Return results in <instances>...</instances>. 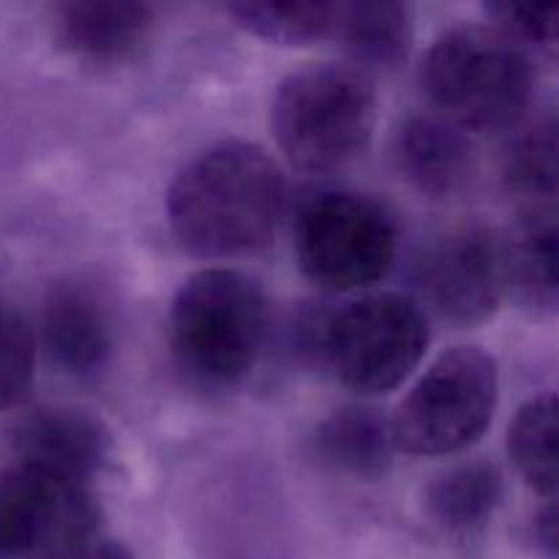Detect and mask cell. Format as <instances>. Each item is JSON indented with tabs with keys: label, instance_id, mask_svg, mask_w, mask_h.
Segmentation results:
<instances>
[{
	"label": "cell",
	"instance_id": "e0dca14e",
	"mask_svg": "<svg viewBox=\"0 0 559 559\" xmlns=\"http://www.w3.org/2000/svg\"><path fill=\"white\" fill-rule=\"evenodd\" d=\"M502 497L500 473L489 464H464L426 489V513L440 527L464 533L480 527Z\"/></svg>",
	"mask_w": 559,
	"mask_h": 559
},
{
	"label": "cell",
	"instance_id": "6da1fadb",
	"mask_svg": "<svg viewBox=\"0 0 559 559\" xmlns=\"http://www.w3.org/2000/svg\"><path fill=\"white\" fill-rule=\"evenodd\" d=\"M287 180L262 147L224 142L186 164L167 191V222L189 254H249L276 233Z\"/></svg>",
	"mask_w": 559,
	"mask_h": 559
},
{
	"label": "cell",
	"instance_id": "7c38bea8",
	"mask_svg": "<svg viewBox=\"0 0 559 559\" xmlns=\"http://www.w3.org/2000/svg\"><path fill=\"white\" fill-rule=\"evenodd\" d=\"M44 342L60 369L91 377L112 355V322L96 295L76 284H55L44 306Z\"/></svg>",
	"mask_w": 559,
	"mask_h": 559
},
{
	"label": "cell",
	"instance_id": "5bb4252c",
	"mask_svg": "<svg viewBox=\"0 0 559 559\" xmlns=\"http://www.w3.org/2000/svg\"><path fill=\"white\" fill-rule=\"evenodd\" d=\"M314 453L325 467L336 473L364 480L380 478L391 467V429L371 409H338L317 429Z\"/></svg>",
	"mask_w": 559,
	"mask_h": 559
},
{
	"label": "cell",
	"instance_id": "44dd1931",
	"mask_svg": "<svg viewBox=\"0 0 559 559\" xmlns=\"http://www.w3.org/2000/svg\"><path fill=\"white\" fill-rule=\"evenodd\" d=\"M33 336L27 322L0 300V409L25 393L33 377Z\"/></svg>",
	"mask_w": 559,
	"mask_h": 559
},
{
	"label": "cell",
	"instance_id": "ac0fdd59",
	"mask_svg": "<svg viewBox=\"0 0 559 559\" xmlns=\"http://www.w3.org/2000/svg\"><path fill=\"white\" fill-rule=\"evenodd\" d=\"M235 25L265 41L300 47V44L331 38L336 3L320 0H249L227 5Z\"/></svg>",
	"mask_w": 559,
	"mask_h": 559
},
{
	"label": "cell",
	"instance_id": "277c9868",
	"mask_svg": "<svg viewBox=\"0 0 559 559\" xmlns=\"http://www.w3.org/2000/svg\"><path fill=\"white\" fill-rule=\"evenodd\" d=\"M377 126V93L360 69L306 66L278 85L271 129L289 164L328 173L353 162Z\"/></svg>",
	"mask_w": 559,
	"mask_h": 559
},
{
	"label": "cell",
	"instance_id": "30bf717a",
	"mask_svg": "<svg viewBox=\"0 0 559 559\" xmlns=\"http://www.w3.org/2000/svg\"><path fill=\"white\" fill-rule=\"evenodd\" d=\"M20 462L52 469L76 480H91L109 456V435L93 415L69 407H41L11 429Z\"/></svg>",
	"mask_w": 559,
	"mask_h": 559
},
{
	"label": "cell",
	"instance_id": "8992f818",
	"mask_svg": "<svg viewBox=\"0 0 559 559\" xmlns=\"http://www.w3.org/2000/svg\"><path fill=\"white\" fill-rule=\"evenodd\" d=\"M320 344L342 385L374 396L402 385L420 364L429 347V325L424 311L404 295H366L325 322Z\"/></svg>",
	"mask_w": 559,
	"mask_h": 559
},
{
	"label": "cell",
	"instance_id": "9a60e30c",
	"mask_svg": "<svg viewBox=\"0 0 559 559\" xmlns=\"http://www.w3.org/2000/svg\"><path fill=\"white\" fill-rule=\"evenodd\" d=\"M502 289L535 314L557 306V227L549 216L524 224L502 243Z\"/></svg>",
	"mask_w": 559,
	"mask_h": 559
},
{
	"label": "cell",
	"instance_id": "52a82bcc",
	"mask_svg": "<svg viewBox=\"0 0 559 559\" xmlns=\"http://www.w3.org/2000/svg\"><path fill=\"white\" fill-rule=\"evenodd\" d=\"M295 254L306 278L331 293L380 282L396 257V224L377 200L325 191L304 207Z\"/></svg>",
	"mask_w": 559,
	"mask_h": 559
},
{
	"label": "cell",
	"instance_id": "7402d4cb",
	"mask_svg": "<svg viewBox=\"0 0 559 559\" xmlns=\"http://www.w3.org/2000/svg\"><path fill=\"white\" fill-rule=\"evenodd\" d=\"M486 14L495 22V31L511 38L516 47H555L559 5L489 3Z\"/></svg>",
	"mask_w": 559,
	"mask_h": 559
},
{
	"label": "cell",
	"instance_id": "ba28073f",
	"mask_svg": "<svg viewBox=\"0 0 559 559\" xmlns=\"http://www.w3.org/2000/svg\"><path fill=\"white\" fill-rule=\"evenodd\" d=\"M98 506L85 480L16 464L0 478V559H52L96 538Z\"/></svg>",
	"mask_w": 559,
	"mask_h": 559
},
{
	"label": "cell",
	"instance_id": "7a4b0ae2",
	"mask_svg": "<svg viewBox=\"0 0 559 559\" xmlns=\"http://www.w3.org/2000/svg\"><path fill=\"white\" fill-rule=\"evenodd\" d=\"M267 333V298L233 267H205L186 278L169 309L175 360L202 385H233L249 374Z\"/></svg>",
	"mask_w": 559,
	"mask_h": 559
},
{
	"label": "cell",
	"instance_id": "cb8c5ba5",
	"mask_svg": "<svg viewBox=\"0 0 559 559\" xmlns=\"http://www.w3.org/2000/svg\"><path fill=\"white\" fill-rule=\"evenodd\" d=\"M557 519H555V506L546 508L544 513L535 522V535H538V544H544V549L549 551V557H555L557 549Z\"/></svg>",
	"mask_w": 559,
	"mask_h": 559
},
{
	"label": "cell",
	"instance_id": "2e32d148",
	"mask_svg": "<svg viewBox=\"0 0 559 559\" xmlns=\"http://www.w3.org/2000/svg\"><path fill=\"white\" fill-rule=\"evenodd\" d=\"M331 38L342 41L360 66L391 69L407 55L413 22L402 3H336Z\"/></svg>",
	"mask_w": 559,
	"mask_h": 559
},
{
	"label": "cell",
	"instance_id": "9c48e42d",
	"mask_svg": "<svg viewBox=\"0 0 559 559\" xmlns=\"http://www.w3.org/2000/svg\"><path fill=\"white\" fill-rule=\"evenodd\" d=\"M424 298L445 320L475 325L502 298V243L486 229H459L426 249L418 262Z\"/></svg>",
	"mask_w": 559,
	"mask_h": 559
},
{
	"label": "cell",
	"instance_id": "603a6c76",
	"mask_svg": "<svg viewBox=\"0 0 559 559\" xmlns=\"http://www.w3.org/2000/svg\"><path fill=\"white\" fill-rule=\"evenodd\" d=\"M52 559H134V557L129 555V549H126V546L115 544V540L91 538V540H85V544L74 546V549L63 551V555H58Z\"/></svg>",
	"mask_w": 559,
	"mask_h": 559
},
{
	"label": "cell",
	"instance_id": "3957f363",
	"mask_svg": "<svg viewBox=\"0 0 559 559\" xmlns=\"http://www.w3.org/2000/svg\"><path fill=\"white\" fill-rule=\"evenodd\" d=\"M527 49L495 27L462 25L442 33L424 60V91L440 118L467 131L516 123L533 98Z\"/></svg>",
	"mask_w": 559,
	"mask_h": 559
},
{
	"label": "cell",
	"instance_id": "5b68a950",
	"mask_svg": "<svg viewBox=\"0 0 559 559\" xmlns=\"http://www.w3.org/2000/svg\"><path fill=\"white\" fill-rule=\"evenodd\" d=\"M500 374L478 347H453L429 366L388 424L393 448L409 456H448L473 445L497 409Z\"/></svg>",
	"mask_w": 559,
	"mask_h": 559
},
{
	"label": "cell",
	"instance_id": "d6986e66",
	"mask_svg": "<svg viewBox=\"0 0 559 559\" xmlns=\"http://www.w3.org/2000/svg\"><path fill=\"white\" fill-rule=\"evenodd\" d=\"M508 453L530 489L551 497L557 489V399L540 393L530 399L508 429Z\"/></svg>",
	"mask_w": 559,
	"mask_h": 559
},
{
	"label": "cell",
	"instance_id": "4fadbf2b",
	"mask_svg": "<svg viewBox=\"0 0 559 559\" xmlns=\"http://www.w3.org/2000/svg\"><path fill=\"white\" fill-rule=\"evenodd\" d=\"M153 9L134 0H74L55 11L60 47L82 60H123L142 47Z\"/></svg>",
	"mask_w": 559,
	"mask_h": 559
},
{
	"label": "cell",
	"instance_id": "ffe728a7",
	"mask_svg": "<svg viewBox=\"0 0 559 559\" xmlns=\"http://www.w3.org/2000/svg\"><path fill=\"white\" fill-rule=\"evenodd\" d=\"M506 183L530 202L557 194V126L546 118L524 129L506 156Z\"/></svg>",
	"mask_w": 559,
	"mask_h": 559
},
{
	"label": "cell",
	"instance_id": "8fae6325",
	"mask_svg": "<svg viewBox=\"0 0 559 559\" xmlns=\"http://www.w3.org/2000/svg\"><path fill=\"white\" fill-rule=\"evenodd\" d=\"M473 153L467 134L440 115H413L393 136L399 173L429 197H448L464 189L475 169Z\"/></svg>",
	"mask_w": 559,
	"mask_h": 559
}]
</instances>
